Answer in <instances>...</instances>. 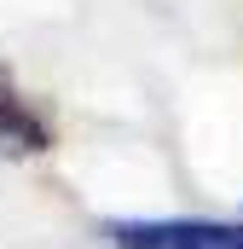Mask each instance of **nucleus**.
<instances>
[{
	"instance_id": "f257e3e1",
	"label": "nucleus",
	"mask_w": 243,
	"mask_h": 249,
	"mask_svg": "<svg viewBox=\"0 0 243 249\" xmlns=\"http://www.w3.org/2000/svg\"><path fill=\"white\" fill-rule=\"evenodd\" d=\"M99 238L110 249H243V220H203V214L139 220V214H122V220L99 226Z\"/></svg>"
},
{
	"instance_id": "f03ea898",
	"label": "nucleus",
	"mask_w": 243,
	"mask_h": 249,
	"mask_svg": "<svg viewBox=\"0 0 243 249\" xmlns=\"http://www.w3.org/2000/svg\"><path fill=\"white\" fill-rule=\"evenodd\" d=\"M58 139L52 116L0 70V157H47Z\"/></svg>"
}]
</instances>
